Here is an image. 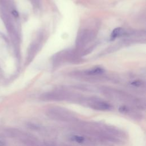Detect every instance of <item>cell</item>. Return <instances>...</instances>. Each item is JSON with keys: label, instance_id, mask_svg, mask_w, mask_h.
<instances>
[{"label": "cell", "instance_id": "52a82bcc", "mask_svg": "<svg viewBox=\"0 0 146 146\" xmlns=\"http://www.w3.org/2000/svg\"><path fill=\"white\" fill-rule=\"evenodd\" d=\"M11 14H12V15H13V16H14L15 17H18V15H19V14H18V11H16V10H13L11 11Z\"/></svg>", "mask_w": 146, "mask_h": 146}, {"label": "cell", "instance_id": "277c9868", "mask_svg": "<svg viewBox=\"0 0 146 146\" xmlns=\"http://www.w3.org/2000/svg\"><path fill=\"white\" fill-rule=\"evenodd\" d=\"M133 107L130 106H127L125 105L122 106L119 108V111L124 114H127L132 117L138 118L139 115H137V112L135 111L136 109H133Z\"/></svg>", "mask_w": 146, "mask_h": 146}, {"label": "cell", "instance_id": "6da1fadb", "mask_svg": "<svg viewBox=\"0 0 146 146\" xmlns=\"http://www.w3.org/2000/svg\"><path fill=\"white\" fill-rule=\"evenodd\" d=\"M75 127L79 134L92 138L99 142L120 143L125 139L120 129L106 124L96 122H78Z\"/></svg>", "mask_w": 146, "mask_h": 146}, {"label": "cell", "instance_id": "3957f363", "mask_svg": "<svg viewBox=\"0 0 146 146\" xmlns=\"http://www.w3.org/2000/svg\"><path fill=\"white\" fill-rule=\"evenodd\" d=\"M87 105L91 108L98 111H108L111 106L107 102L98 98H91L86 100Z\"/></svg>", "mask_w": 146, "mask_h": 146}, {"label": "cell", "instance_id": "8992f818", "mask_svg": "<svg viewBox=\"0 0 146 146\" xmlns=\"http://www.w3.org/2000/svg\"><path fill=\"white\" fill-rule=\"evenodd\" d=\"M103 71H104V70L102 68L97 67V68H95L91 70L88 71L86 73L88 75H98V74H102Z\"/></svg>", "mask_w": 146, "mask_h": 146}, {"label": "cell", "instance_id": "7a4b0ae2", "mask_svg": "<svg viewBox=\"0 0 146 146\" xmlns=\"http://www.w3.org/2000/svg\"><path fill=\"white\" fill-rule=\"evenodd\" d=\"M46 115L50 119L58 121L72 123L78 121V117L73 112L60 107H50L46 111Z\"/></svg>", "mask_w": 146, "mask_h": 146}, {"label": "cell", "instance_id": "ba28073f", "mask_svg": "<svg viewBox=\"0 0 146 146\" xmlns=\"http://www.w3.org/2000/svg\"><path fill=\"white\" fill-rule=\"evenodd\" d=\"M5 144V142L1 140H0V146H4Z\"/></svg>", "mask_w": 146, "mask_h": 146}, {"label": "cell", "instance_id": "5b68a950", "mask_svg": "<svg viewBox=\"0 0 146 146\" xmlns=\"http://www.w3.org/2000/svg\"><path fill=\"white\" fill-rule=\"evenodd\" d=\"M123 33V30L121 28H116L114 29L111 34V40L115 39L116 37L121 35Z\"/></svg>", "mask_w": 146, "mask_h": 146}]
</instances>
